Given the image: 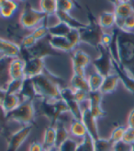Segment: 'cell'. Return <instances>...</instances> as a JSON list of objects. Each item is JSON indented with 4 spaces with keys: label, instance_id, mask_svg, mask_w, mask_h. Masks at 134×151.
Listing matches in <instances>:
<instances>
[{
    "label": "cell",
    "instance_id": "cell-1",
    "mask_svg": "<svg viewBox=\"0 0 134 151\" xmlns=\"http://www.w3.org/2000/svg\"><path fill=\"white\" fill-rule=\"evenodd\" d=\"M32 82L37 93V100L58 101L61 99V88L69 86L65 80L51 72L47 67L44 72L32 78Z\"/></svg>",
    "mask_w": 134,
    "mask_h": 151
},
{
    "label": "cell",
    "instance_id": "cell-2",
    "mask_svg": "<svg viewBox=\"0 0 134 151\" xmlns=\"http://www.w3.org/2000/svg\"><path fill=\"white\" fill-rule=\"evenodd\" d=\"M118 63L134 78V32L118 29Z\"/></svg>",
    "mask_w": 134,
    "mask_h": 151
},
{
    "label": "cell",
    "instance_id": "cell-3",
    "mask_svg": "<svg viewBox=\"0 0 134 151\" xmlns=\"http://www.w3.org/2000/svg\"><path fill=\"white\" fill-rule=\"evenodd\" d=\"M86 10L88 23H86L85 28L79 29L80 40L81 42L88 44L89 46L98 50L101 45L102 37L105 31L101 28L98 23V19L96 18L92 10L88 6H86Z\"/></svg>",
    "mask_w": 134,
    "mask_h": 151
},
{
    "label": "cell",
    "instance_id": "cell-4",
    "mask_svg": "<svg viewBox=\"0 0 134 151\" xmlns=\"http://www.w3.org/2000/svg\"><path fill=\"white\" fill-rule=\"evenodd\" d=\"M35 101H37V106H35L36 111H38L41 116L48 119L51 124L50 125H55L59 118L63 113L69 111L67 105L61 99L58 101H47L38 99Z\"/></svg>",
    "mask_w": 134,
    "mask_h": 151
},
{
    "label": "cell",
    "instance_id": "cell-5",
    "mask_svg": "<svg viewBox=\"0 0 134 151\" xmlns=\"http://www.w3.org/2000/svg\"><path fill=\"white\" fill-rule=\"evenodd\" d=\"M48 15L41 9H35L29 3H26L19 15V24L24 29L33 31L38 26L48 23Z\"/></svg>",
    "mask_w": 134,
    "mask_h": 151
},
{
    "label": "cell",
    "instance_id": "cell-6",
    "mask_svg": "<svg viewBox=\"0 0 134 151\" xmlns=\"http://www.w3.org/2000/svg\"><path fill=\"white\" fill-rule=\"evenodd\" d=\"M36 110L34 101H22L19 106L6 114L7 122H15L23 125L34 124Z\"/></svg>",
    "mask_w": 134,
    "mask_h": 151
},
{
    "label": "cell",
    "instance_id": "cell-7",
    "mask_svg": "<svg viewBox=\"0 0 134 151\" xmlns=\"http://www.w3.org/2000/svg\"><path fill=\"white\" fill-rule=\"evenodd\" d=\"M59 55H61V52L56 51L51 46L49 42L48 37H46L42 40L37 41V42L29 49H24L20 47L19 57L25 61V60L31 57L44 59L49 56H59Z\"/></svg>",
    "mask_w": 134,
    "mask_h": 151
},
{
    "label": "cell",
    "instance_id": "cell-8",
    "mask_svg": "<svg viewBox=\"0 0 134 151\" xmlns=\"http://www.w3.org/2000/svg\"><path fill=\"white\" fill-rule=\"evenodd\" d=\"M98 51L99 52V55L96 58H95L91 62V64L94 66L95 71L105 78L114 72L113 59L108 47L100 45Z\"/></svg>",
    "mask_w": 134,
    "mask_h": 151
},
{
    "label": "cell",
    "instance_id": "cell-9",
    "mask_svg": "<svg viewBox=\"0 0 134 151\" xmlns=\"http://www.w3.org/2000/svg\"><path fill=\"white\" fill-rule=\"evenodd\" d=\"M34 124L23 125L18 131L9 134L6 138V151H19L20 147L29 137L33 130Z\"/></svg>",
    "mask_w": 134,
    "mask_h": 151
},
{
    "label": "cell",
    "instance_id": "cell-10",
    "mask_svg": "<svg viewBox=\"0 0 134 151\" xmlns=\"http://www.w3.org/2000/svg\"><path fill=\"white\" fill-rule=\"evenodd\" d=\"M61 100H63L68 107L69 112L72 116L76 119L81 120L82 118V106L74 99L73 89L69 86L61 88Z\"/></svg>",
    "mask_w": 134,
    "mask_h": 151
},
{
    "label": "cell",
    "instance_id": "cell-11",
    "mask_svg": "<svg viewBox=\"0 0 134 151\" xmlns=\"http://www.w3.org/2000/svg\"><path fill=\"white\" fill-rule=\"evenodd\" d=\"M92 60L83 50H74L72 54L73 74L78 76H86V67L91 64Z\"/></svg>",
    "mask_w": 134,
    "mask_h": 151
},
{
    "label": "cell",
    "instance_id": "cell-12",
    "mask_svg": "<svg viewBox=\"0 0 134 151\" xmlns=\"http://www.w3.org/2000/svg\"><path fill=\"white\" fill-rule=\"evenodd\" d=\"M81 121L85 124L87 134L94 139V141L100 137L98 127V120L92 115L90 110L88 108V102L85 107H82Z\"/></svg>",
    "mask_w": 134,
    "mask_h": 151
},
{
    "label": "cell",
    "instance_id": "cell-13",
    "mask_svg": "<svg viewBox=\"0 0 134 151\" xmlns=\"http://www.w3.org/2000/svg\"><path fill=\"white\" fill-rule=\"evenodd\" d=\"M24 62H25V68H24L25 78H32L36 77V76L42 74L46 68L44 59L31 57L25 60Z\"/></svg>",
    "mask_w": 134,
    "mask_h": 151
},
{
    "label": "cell",
    "instance_id": "cell-14",
    "mask_svg": "<svg viewBox=\"0 0 134 151\" xmlns=\"http://www.w3.org/2000/svg\"><path fill=\"white\" fill-rule=\"evenodd\" d=\"M113 70L118 75L120 81H121L125 88L130 93L134 94V78L132 76L128 71H126L120 65V64L115 60H113Z\"/></svg>",
    "mask_w": 134,
    "mask_h": 151
},
{
    "label": "cell",
    "instance_id": "cell-15",
    "mask_svg": "<svg viewBox=\"0 0 134 151\" xmlns=\"http://www.w3.org/2000/svg\"><path fill=\"white\" fill-rule=\"evenodd\" d=\"M20 45L17 42L3 39L0 37V55L9 58L19 57Z\"/></svg>",
    "mask_w": 134,
    "mask_h": 151
},
{
    "label": "cell",
    "instance_id": "cell-16",
    "mask_svg": "<svg viewBox=\"0 0 134 151\" xmlns=\"http://www.w3.org/2000/svg\"><path fill=\"white\" fill-rule=\"evenodd\" d=\"M25 62L20 57L12 58L9 63V72L11 79H22L25 78L24 74Z\"/></svg>",
    "mask_w": 134,
    "mask_h": 151
},
{
    "label": "cell",
    "instance_id": "cell-17",
    "mask_svg": "<svg viewBox=\"0 0 134 151\" xmlns=\"http://www.w3.org/2000/svg\"><path fill=\"white\" fill-rule=\"evenodd\" d=\"M11 59L12 58L0 55V89L4 92L6 91L7 84L11 80L9 72V63Z\"/></svg>",
    "mask_w": 134,
    "mask_h": 151
},
{
    "label": "cell",
    "instance_id": "cell-18",
    "mask_svg": "<svg viewBox=\"0 0 134 151\" xmlns=\"http://www.w3.org/2000/svg\"><path fill=\"white\" fill-rule=\"evenodd\" d=\"M19 97L20 98L21 102L25 101H36L37 93L35 90V87L31 78H25L23 80V84L20 92L19 93Z\"/></svg>",
    "mask_w": 134,
    "mask_h": 151
},
{
    "label": "cell",
    "instance_id": "cell-19",
    "mask_svg": "<svg viewBox=\"0 0 134 151\" xmlns=\"http://www.w3.org/2000/svg\"><path fill=\"white\" fill-rule=\"evenodd\" d=\"M49 42L56 51L63 52H72L74 51L73 47L71 45L66 37L60 36H48Z\"/></svg>",
    "mask_w": 134,
    "mask_h": 151
},
{
    "label": "cell",
    "instance_id": "cell-20",
    "mask_svg": "<svg viewBox=\"0 0 134 151\" xmlns=\"http://www.w3.org/2000/svg\"><path fill=\"white\" fill-rule=\"evenodd\" d=\"M21 103V100L19 97V95L15 94H9V93H4L2 98L0 99V104L5 111V112L9 113L12 111L14 109H16L19 105Z\"/></svg>",
    "mask_w": 134,
    "mask_h": 151
},
{
    "label": "cell",
    "instance_id": "cell-21",
    "mask_svg": "<svg viewBox=\"0 0 134 151\" xmlns=\"http://www.w3.org/2000/svg\"><path fill=\"white\" fill-rule=\"evenodd\" d=\"M56 18L58 19L59 21H62L66 25H68L71 29H81L86 27V23L81 22L80 20L73 18L70 12H63V11H57L55 14Z\"/></svg>",
    "mask_w": 134,
    "mask_h": 151
},
{
    "label": "cell",
    "instance_id": "cell-22",
    "mask_svg": "<svg viewBox=\"0 0 134 151\" xmlns=\"http://www.w3.org/2000/svg\"><path fill=\"white\" fill-rule=\"evenodd\" d=\"M118 83H120V78H118V75L115 72H113L112 74H110L104 78L102 86L100 88V91L103 94L112 93L117 89Z\"/></svg>",
    "mask_w": 134,
    "mask_h": 151
},
{
    "label": "cell",
    "instance_id": "cell-23",
    "mask_svg": "<svg viewBox=\"0 0 134 151\" xmlns=\"http://www.w3.org/2000/svg\"><path fill=\"white\" fill-rule=\"evenodd\" d=\"M19 9L16 0H0V16L4 19H10Z\"/></svg>",
    "mask_w": 134,
    "mask_h": 151
},
{
    "label": "cell",
    "instance_id": "cell-24",
    "mask_svg": "<svg viewBox=\"0 0 134 151\" xmlns=\"http://www.w3.org/2000/svg\"><path fill=\"white\" fill-rule=\"evenodd\" d=\"M56 143V128L54 125H49L43 133L42 147L44 150H48L55 147Z\"/></svg>",
    "mask_w": 134,
    "mask_h": 151
},
{
    "label": "cell",
    "instance_id": "cell-25",
    "mask_svg": "<svg viewBox=\"0 0 134 151\" xmlns=\"http://www.w3.org/2000/svg\"><path fill=\"white\" fill-rule=\"evenodd\" d=\"M115 16L117 19H122L124 20L127 19L132 13H134V7L131 4L126 1H121L117 6H115L114 11Z\"/></svg>",
    "mask_w": 134,
    "mask_h": 151
},
{
    "label": "cell",
    "instance_id": "cell-26",
    "mask_svg": "<svg viewBox=\"0 0 134 151\" xmlns=\"http://www.w3.org/2000/svg\"><path fill=\"white\" fill-rule=\"evenodd\" d=\"M68 129H69L70 134L74 137H78L82 139L87 134L86 128L81 120L73 119L71 122V124H69Z\"/></svg>",
    "mask_w": 134,
    "mask_h": 151
},
{
    "label": "cell",
    "instance_id": "cell-27",
    "mask_svg": "<svg viewBox=\"0 0 134 151\" xmlns=\"http://www.w3.org/2000/svg\"><path fill=\"white\" fill-rule=\"evenodd\" d=\"M98 23L101 28L105 29H113L116 25V16L114 12L110 11H104L98 17Z\"/></svg>",
    "mask_w": 134,
    "mask_h": 151
},
{
    "label": "cell",
    "instance_id": "cell-28",
    "mask_svg": "<svg viewBox=\"0 0 134 151\" xmlns=\"http://www.w3.org/2000/svg\"><path fill=\"white\" fill-rule=\"evenodd\" d=\"M69 85L74 90L79 89V90H84V91L86 92L90 91L86 76H78L73 74V77L69 81Z\"/></svg>",
    "mask_w": 134,
    "mask_h": 151
},
{
    "label": "cell",
    "instance_id": "cell-29",
    "mask_svg": "<svg viewBox=\"0 0 134 151\" xmlns=\"http://www.w3.org/2000/svg\"><path fill=\"white\" fill-rule=\"evenodd\" d=\"M56 128V143H55V147H60L63 143L70 137V132L68 129V126H66L62 122H58L54 125Z\"/></svg>",
    "mask_w": 134,
    "mask_h": 151
},
{
    "label": "cell",
    "instance_id": "cell-30",
    "mask_svg": "<svg viewBox=\"0 0 134 151\" xmlns=\"http://www.w3.org/2000/svg\"><path fill=\"white\" fill-rule=\"evenodd\" d=\"M71 28L62 21H59L56 24L49 26V35L50 36H60L66 37V35L71 31Z\"/></svg>",
    "mask_w": 134,
    "mask_h": 151
},
{
    "label": "cell",
    "instance_id": "cell-31",
    "mask_svg": "<svg viewBox=\"0 0 134 151\" xmlns=\"http://www.w3.org/2000/svg\"><path fill=\"white\" fill-rule=\"evenodd\" d=\"M103 80H104L103 76H101L96 71L89 75L87 77V81H88L90 91H98V90H100Z\"/></svg>",
    "mask_w": 134,
    "mask_h": 151
},
{
    "label": "cell",
    "instance_id": "cell-32",
    "mask_svg": "<svg viewBox=\"0 0 134 151\" xmlns=\"http://www.w3.org/2000/svg\"><path fill=\"white\" fill-rule=\"evenodd\" d=\"M40 9L48 16H53L57 12L56 0H40Z\"/></svg>",
    "mask_w": 134,
    "mask_h": 151
},
{
    "label": "cell",
    "instance_id": "cell-33",
    "mask_svg": "<svg viewBox=\"0 0 134 151\" xmlns=\"http://www.w3.org/2000/svg\"><path fill=\"white\" fill-rule=\"evenodd\" d=\"M57 3V11L71 12L74 7L81 9L82 6L80 4L76 3L73 0H56Z\"/></svg>",
    "mask_w": 134,
    "mask_h": 151
},
{
    "label": "cell",
    "instance_id": "cell-34",
    "mask_svg": "<svg viewBox=\"0 0 134 151\" xmlns=\"http://www.w3.org/2000/svg\"><path fill=\"white\" fill-rule=\"evenodd\" d=\"M114 143L109 138H101L95 140V149L96 151H113Z\"/></svg>",
    "mask_w": 134,
    "mask_h": 151
},
{
    "label": "cell",
    "instance_id": "cell-35",
    "mask_svg": "<svg viewBox=\"0 0 134 151\" xmlns=\"http://www.w3.org/2000/svg\"><path fill=\"white\" fill-rule=\"evenodd\" d=\"M76 151H96L94 139L87 134L78 144Z\"/></svg>",
    "mask_w": 134,
    "mask_h": 151
},
{
    "label": "cell",
    "instance_id": "cell-36",
    "mask_svg": "<svg viewBox=\"0 0 134 151\" xmlns=\"http://www.w3.org/2000/svg\"><path fill=\"white\" fill-rule=\"evenodd\" d=\"M103 95L104 94L100 90H98V91H89L87 97L88 107L100 106L103 100Z\"/></svg>",
    "mask_w": 134,
    "mask_h": 151
},
{
    "label": "cell",
    "instance_id": "cell-37",
    "mask_svg": "<svg viewBox=\"0 0 134 151\" xmlns=\"http://www.w3.org/2000/svg\"><path fill=\"white\" fill-rule=\"evenodd\" d=\"M23 80H24V78H22V79H11L9 84H7V87L6 88L5 92L9 93V94L19 95V93L21 90V88H22V84H23Z\"/></svg>",
    "mask_w": 134,
    "mask_h": 151
},
{
    "label": "cell",
    "instance_id": "cell-38",
    "mask_svg": "<svg viewBox=\"0 0 134 151\" xmlns=\"http://www.w3.org/2000/svg\"><path fill=\"white\" fill-rule=\"evenodd\" d=\"M31 34L34 36V38L37 40H42L44 38L49 36V26L48 23H43L37 28H35L33 31H31Z\"/></svg>",
    "mask_w": 134,
    "mask_h": 151
},
{
    "label": "cell",
    "instance_id": "cell-39",
    "mask_svg": "<svg viewBox=\"0 0 134 151\" xmlns=\"http://www.w3.org/2000/svg\"><path fill=\"white\" fill-rule=\"evenodd\" d=\"M126 128H127V127L122 126V125L116 126L113 129V131L111 132L109 139L112 141L114 144H115V143H117V142L122 141L123 137H124V134H125V131H126Z\"/></svg>",
    "mask_w": 134,
    "mask_h": 151
},
{
    "label": "cell",
    "instance_id": "cell-40",
    "mask_svg": "<svg viewBox=\"0 0 134 151\" xmlns=\"http://www.w3.org/2000/svg\"><path fill=\"white\" fill-rule=\"evenodd\" d=\"M66 38L71 43L72 46L73 47V49H76L78 46V44L81 42L79 29H72L69 32V33L66 35Z\"/></svg>",
    "mask_w": 134,
    "mask_h": 151
},
{
    "label": "cell",
    "instance_id": "cell-41",
    "mask_svg": "<svg viewBox=\"0 0 134 151\" xmlns=\"http://www.w3.org/2000/svg\"><path fill=\"white\" fill-rule=\"evenodd\" d=\"M78 144H79L78 142H76L74 139L69 137L57 148H58V151H76Z\"/></svg>",
    "mask_w": 134,
    "mask_h": 151
},
{
    "label": "cell",
    "instance_id": "cell-42",
    "mask_svg": "<svg viewBox=\"0 0 134 151\" xmlns=\"http://www.w3.org/2000/svg\"><path fill=\"white\" fill-rule=\"evenodd\" d=\"M37 42V40L34 38V36L31 33H28L26 34L22 40L20 41V47L21 48H24V49H29L31 48L33 45Z\"/></svg>",
    "mask_w": 134,
    "mask_h": 151
},
{
    "label": "cell",
    "instance_id": "cell-43",
    "mask_svg": "<svg viewBox=\"0 0 134 151\" xmlns=\"http://www.w3.org/2000/svg\"><path fill=\"white\" fill-rule=\"evenodd\" d=\"M121 29L125 32H134V13H132L127 19H125Z\"/></svg>",
    "mask_w": 134,
    "mask_h": 151
},
{
    "label": "cell",
    "instance_id": "cell-44",
    "mask_svg": "<svg viewBox=\"0 0 134 151\" xmlns=\"http://www.w3.org/2000/svg\"><path fill=\"white\" fill-rule=\"evenodd\" d=\"M9 124L6 119V113L3 110L1 104H0V134H3L6 130V125Z\"/></svg>",
    "mask_w": 134,
    "mask_h": 151
},
{
    "label": "cell",
    "instance_id": "cell-45",
    "mask_svg": "<svg viewBox=\"0 0 134 151\" xmlns=\"http://www.w3.org/2000/svg\"><path fill=\"white\" fill-rule=\"evenodd\" d=\"M88 93L86 91H84V90H79V89H73V94H74V99L76 101L80 103L83 104L84 102L87 101V97H88Z\"/></svg>",
    "mask_w": 134,
    "mask_h": 151
},
{
    "label": "cell",
    "instance_id": "cell-46",
    "mask_svg": "<svg viewBox=\"0 0 134 151\" xmlns=\"http://www.w3.org/2000/svg\"><path fill=\"white\" fill-rule=\"evenodd\" d=\"M89 110H90L91 113H92V115L96 119V120H98V119H101L103 117H105L106 116V111L103 110L102 106L100 105V106H93V107H88Z\"/></svg>",
    "mask_w": 134,
    "mask_h": 151
},
{
    "label": "cell",
    "instance_id": "cell-47",
    "mask_svg": "<svg viewBox=\"0 0 134 151\" xmlns=\"http://www.w3.org/2000/svg\"><path fill=\"white\" fill-rule=\"evenodd\" d=\"M132 145H130L124 141L117 142L113 146V151H131Z\"/></svg>",
    "mask_w": 134,
    "mask_h": 151
},
{
    "label": "cell",
    "instance_id": "cell-48",
    "mask_svg": "<svg viewBox=\"0 0 134 151\" xmlns=\"http://www.w3.org/2000/svg\"><path fill=\"white\" fill-rule=\"evenodd\" d=\"M122 141L128 143L130 145L134 144V128H130V127L126 128Z\"/></svg>",
    "mask_w": 134,
    "mask_h": 151
},
{
    "label": "cell",
    "instance_id": "cell-49",
    "mask_svg": "<svg viewBox=\"0 0 134 151\" xmlns=\"http://www.w3.org/2000/svg\"><path fill=\"white\" fill-rule=\"evenodd\" d=\"M29 151H44V149H43L41 143L37 142V141H33L29 144Z\"/></svg>",
    "mask_w": 134,
    "mask_h": 151
},
{
    "label": "cell",
    "instance_id": "cell-50",
    "mask_svg": "<svg viewBox=\"0 0 134 151\" xmlns=\"http://www.w3.org/2000/svg\"><path fill=\"white\" fill-rule=\"evenodd\" d=\"M128 126L130 128H134V108L130 111L129 115H128Z\"/></svg>",
    "mask_w": 134,
    "mask_h": 151
},
{
    "label": "cell",
    "instance_id": "cell-51",
    "mask_svg": "<svg viewBox=\"0 0 134 151\" xmlns=\"http://www.w3.org/2000/svg\"><path fill=\"white\" fill-rule=\"evenodd\" d=\"M108 1H109L110 3H112V4L114 5V6H117L118 3H120V2L122 1V0H108Z\"/></svg>",
    "mask_w": 134,
    "mask_h": 151
},
{
    "label": "cell",
    "instance_id": "cell-52",
    "mask_svg": "<svg viewBox=\"0 0 134 151\" xmlns=\"http://www.w3.org/2000/svg\"><path fill=\"white\" fill-rule=\"evenodd\" d=\"M122 1H126V2H129L130 4H131L134 7V0H122Z\"/></svg>",
    "mask_w": 134,
    "mask_h": 151
},
{
    "label": "cell",
    "instance_id": "cell-53",
    "mask_svg": "<svg viewBox=\"0 0 134 151\" xmlns=\"http://www.w3.org/2000/svg\"><path fill=\"white\" fill-rule=\"evenodd\" d=\"M44 151H58V148H57V147H53V148H51V149L44 150Z\"/></svg>",
    "mask_w": 134,
    "mask_h": 151
},
{
    "label": "cell",
    "instance_id": "cell-54",
    "mask_svg": "<svg viewBox=\"0 0 134 151\" xmlns=\"http://www.w3.org/2000/svg\"><path fill=\"white\" fill-rule=\"evenodd\" d=\"M18 1H20V2H24V1H26V0H18Z\"/></svg>",
    "mask_w": 134,
    "mask_h": 151
},
{
    "label": "cell",
    "instance_id": "cell-55",
    "mask_svg": "<svg viewBox=\"0 0 134 151\" xmlns=\"http://www.w3.org/2000/svg\"><path fill=\"white\" fill-rule=\"evenodd\" d=\"M131 151H134V144L132 145V150Z\"/></svg>",
    "mask_w": 134,
    "mask_h": 151
}]
</instances>
